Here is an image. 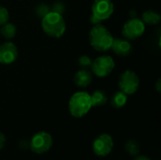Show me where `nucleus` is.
I'll return each instance as SVG.
<instances>
[{
  "instance_id": "f257e3e1",
  "label": "nucleus",
  "mask_w": 161,
  "mask_h": 160,
  "mask_svg": "<svg viewBox=\"0 0 161 160\" xmlns=\"http://www.w3.org/2000/svg\"><path fill=\"white\" fill-rule=\"evenodd\" d=\"M113 36L110 31L101 23L93 25L89 33L90 44L93 49L99 52H106L110 49Z\"/></svg>"
},
{
  "instance_id": "f03ea898",
  "label": "nucleus",
  "mask_w": 161,
  "mask_h": 160,
  "mask_svg": "<svg viewBox=\"0 0 161 160\" xmlns=\"http://www.w3.org/2000/svg\"><path fill=\"white\" fill-rule=\"evenodd\" d=\"M43 32L52 38H60L66 30V23L62 14L56 11H48L42 19Z\"/></svg>"
},
{
  "instance_id": "7ed1b4c3",
  "label": "nucleus",
  "mask_w": 161,
  "mask_h": 160,
  "mask_svg": "<svg viewBox=\"0 0 161 160\" xmlns=\"http://www.w3.org/2000/svg\"><path fill=\"white\" fill-rule=\"evenodd\" d=\"M92 108L91 94L87 91H77L74 93L68 103L69 112L75 118H82Z\"/></svg>"
},
{
  "instance_id": "20e7f679",
  "label": "nucleus",
  "mask_w": 161,
  "mask_h": 160,
  "mask_svg": "<svg viewBox=\"0 0 161 160\" xmlns=\"http://www.w3.org/2000/svg\"><path fill=\"white\" fill-rule=\"evenodd\" d=\"M114 12V4L111 0H94L92 5L91 23L97 25L110 18Z\"/></svg>"
},
{
  "instance_id": "39448f33",
  "label": "nucleus",
  "mask_w": 161,
  "mask_h": 160,
  "mask_svg": "<svg viewBox=\"0 0 161 160\" xmlns=\"http://www.w3.org/2000/svg\"><path fill=\"white\" fill-rule=\"evenodd\" d=\"M53 145L52 136L45 131H40L33 135L29 141V149L35 154H44L48 152Z\"/></svg>"
},
{
  "instance_id": "423d86ee",
  "label": "nucleus",
  "mask_w": 161,
  "mask_h": 160,
  "mask_svg": "<svg viewBox=\"0 0 161 160\" xmlns=\"http://www.w3.org/2000/svg\"><path fill=\"white\" fill-rule=\"evenodd\" d=\"M92 72L97 77L104 78L108 76L115 68L114 59L110 56H100L92 63Z\"/></svg>"
},
{
  "instance_id": "0eeeda50",
  "label": "nucleus",
  "mask_w": 161,
  "mask_h": 160,
  "mask_svg": "<svg viewBox=\"0 0 161 160\" xmlns=\"http://www.w3.org/2000/svg\"><path fill=\"white\" fill-rule=\"evenodd\" d=\"M118 84L121 91H123L126 95H131L139 90L140 78L135 72L131 70H126L121 74Z\"/></svg>"
},
{
  "instance_id": "6e6552de",
  "label": "nucleus",
  "mask_w": 161,
  "mask_h": 160,
  "mask_svg": "<svg viewBox=\"0 0 161 160\" xmlns=\"http://www.w3.org/2000/svg\"><path fill=\"white\" fill-rule=\"evenodd\" d=\"M144 31H145V25L142 21V19L131 18L128 21H126L125 24L124 25L122 33L126 40L132 41L142 37Z\"/></svg>"
},
{
  "instance_id": "1a4fd4ad",
  "label": "nucleus",
  "mask_w": 161,
  "mask_h": 160,
  "mask_svg": "<svg viewBox=\"0 0 161 160\" xmlns=\"http://www.w3.org/2000/svg\"><path fill=\"white\" fill-rule=\"evenodd\" d=\"M114 146L113 139L110 135L104 133L99 135L92 143V150L97 157H105L108 156Z\"/></svg>"
},
{
  "instance_id": "9d476101",
  "label": "nucleus",
  "mask_w": 161,
  "mask_h": 160,
  "mask_svg": "<svg viewBox=\"0 0 161 160\" xmlns=\"http://www.w3.org/2000/svg\"><path fill=\"white\" fill-rule=\"evenodd\" d=\"M18 58V48L14 42L7 41L0 44V63L9 65Z\"/></svg>"
},
{
  "instance_id": "9b49d317",
  "label": "nucleus",
  "mask_w": 161,
  "mask_h": 160,
  "mask_svg": "<svg viewBox=\"0 0 161 160\" xmlns=\"http://www.w3.org/2000/svg\"><path fill=\"white\" fill-rule=\"evenodd\" d=\"M110 49L120 57H127L132 52V44L126 39L114 38Z\"/></svg>"
},
{
  "instance_id": "f8f14e48",
  "label": "nucleus",
  "mask_w": 161,
  "mask_h": 160,
  "mask_svg": "<svg viewBox=\"0 0 161 160\" xmlns=\"http://www.w3.org/2000/svg\"><path fill=\"white\" fill-rule=\"evenodd\" d=\"M92 81V74L89 70L85 68L78 70L74 76V82L75 86L78 88H87L88 86L91 85Z\"/></svg>"
},
{
  "instance_id": "ddd939ff",
  "label": "nucleus",
  "mask_w": 161,
  "mask_h": 160,
  "mask_svg": "<svg viewBox=\"0 0 161 160\" xmlns=\"http://www.w3.org/2000/svg\"><path fill=\"white\" fill-rule=\"evenodd\" d=\"M161 20L160 14L155 10L149 9L146 10L142 13V21L144 23V25H156L159 24Z\"/></svg>"
},
{
  "instance_id": "4468645a",
  "label": "nucleus",
  "mask_w": 161,
  "mask_h": 160,
  "mask_svg": "<svg viewBox=\"0 0 161 160\" xmlns=\"http://www.w3.org/2000/svg\"><path fill=\"white\" fill-rule=\"evenodd\" d=\"M92 106L93 107H102L105 106L108 102V95L103 90H96L92 94H91Z\"/></svg>"
},
{
  "instance_id": "2eb2a0df",
  "label": "nucleus",
  "mask_w": 161,
  "mask_h": 160,
  "mask_svg": "<svg viewBox=\"0 0 161 160\" xmlns=\"http://www.w3.org/2000/svg\"><path fill=\"white\" fill-rule=\"evenodd\" d=\"M110 103H111V106L114 108H118V109L119 108H122L127 103V95L125 93H124L123 91H116L112 95L111 100H110Z\"/></svg>"
},
{
  "instance_id": "dca6fc26",
  "label": "nucleus",
  "mask_w": 161,
  "mask_h": 160,
  "mask_svg": "<svg viewBox=\"0 0 161 160\" xmlns=\"http://www.w3.org/2000/svg\"><path fill=\"white\" fill-rule=\"evenodd\" d=\"M0 34L6 40H10L14 38V36L16 35V26L12 23L7 22L6 24L1 25Z\"/></svg>"
},
{
  "instance_id": "f3484780",
  "label": "nucleus",
  "mask_w": 161,
  "mask_h": 160,
  "mask_svg": "<svg viewBox=\"0 0 161 160\" xmlns=\"http://www.w3.org/2000/svg\"><path fill=\"white\" fill-rule=\"evenodd\" d=\"M125 151L131 157H136L140 154L141 144L137 140H129L125 143Z\"/></svg>"
},
{
  "instance_id": "a211bd4d",
  "label": "nucleus",
  "mask_w": 161,
  "mask_h": 160,
  "mask_svg": "<svg viewBox=\"0 0 161 160\" xmlns=\"http://www.w3.org/2000/svg\"><path fill=\"white\" fill-rule=\"evenodd\" d=\"M8 19H9L8 10L5 7L0 6V26L6 24L7 22H8Z\"/></svg>"
},
{
  "instance_id": "6ab92c4d",
  "label": "nucleus",
  "mask_w": 161,
  "mask_h": 160,
  "mask_svg": "<svg viewBox=\"0 0 161 160\" xmlns=\"http://www.w3.org/2000/svg\"><path fill=\"white\" fill-rule=\"evenodd\" d=\"M92 60L89 56L83 55L78 58V64L82 68H88V67L92 66Z\"/></svg>"
},
{
  "instance_id": "aec40b11",
  "label": "nucleus",
  "mask_w": 161,
  "mask_h": 160,
  "mask_svg": "<svg viewBox=\"0 0 161 160\" xmlns=\"http://www.w3.org/2000/svg\"><path fill=\"white\" fill-rule=\"evenodd\" d=\"M63 10H64V7H63L62 3L57 2V3H55V4H54L52 11H56V12H58V13L62 14V11H63Z\"/></svg>"
},
{
  "instance_id": "412c9836",
  "label": "nucleus",
  "mask_w": 161,
  "mask_h": 160,
  "mask_svg": "<svg viewBox=\"0 0 161 160\" xmlns=\"http://www.w3.org/2000/svg\"><path fill=\"white\" fill-rule=\"evenodd\" d=\"M19 146H20V148H21V149H23V150H26V149H28V148H29V141H25V140H22V141L19 142Z\"/></svg>"
},
{
  "instance_id": "4be33fe9",
  "label": "nucleus",
  "mask_w": 161,
  "mask_h": 160,
  "mask_svg": "<svg viewBox=\"0 0 161 160\" xmlns=\"http://www.w3.org/2000/svg\"><path fill=\"white\" fill-rule=\"evenodd\" d=\"M5 144H6V137L3 133L0 132V150L4 148Z\"/></svg>"
},
{
  "instance_id": "5701e85b",
  "label": "nucleus",
  "mask_w": 161,
  "mask_h": 160,
  "mask_svg": "<svg viewBox=\"0 0 161 160\" xmlns=\"http://www.w3.org/2000/svg\"><path fill=\"white\" fill-rule=\"evenodd\" d=\"M156 90L158 92H160L161 91V79H158L157 83H156Z\"/></svg>"
},
{
  "instance_id": "b1692460",
  "label": "nucleus",
  "mask_w": 161,
  "mask_h": 160,
  "mask_svg": "<svg viewBox=\"0 0 161 160\" xmlns=\"http://www.w3.org/2000/svg\"><path fill=\"white\" fill-rule=\"evenodd\" d=\"M134 160H152L147 156H136V158Z\"/></svg>"
}]
</instances>
